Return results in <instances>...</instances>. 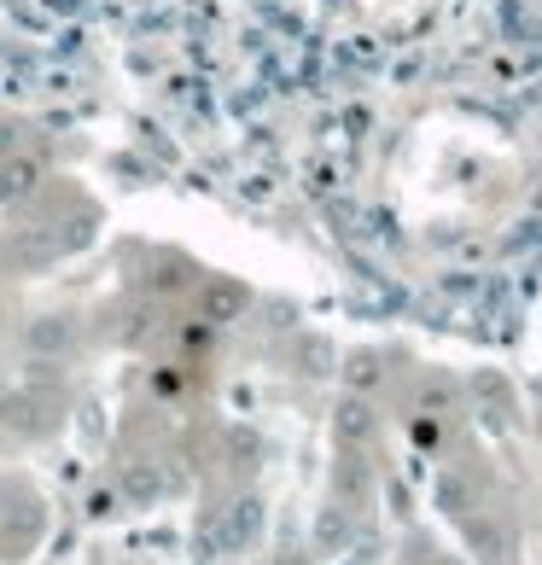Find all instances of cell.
<instances>
[{"instance_id":"obj_5","label":"cell","mask_w":542,"mask_h":565,"mask_svg":"<svg viewBox=\"0 0 542 565\" xmlns=\"http://www.w3.org/2000/svg\"><path fill=\"white\" fill-rule=\"evenodd\" d=\"M368 432H373L368 402H344V408H339V437H344V443H362Z\"/></svg>"},{"instance_id":"obj_4","label":"cell","mask_w":542,"mask_h":565,"mask_svg":"<svg viewBox=\"0 0 542 565\" xmlns=\"http://www.w3.org/2000/svg\"><path fill=\"white\" fill-rule=\"evenodd\" d=\"M35 531H41V507H35V501H18V507H12V519H6V542H12V548H24Z\"/></svg>"},{"instance_id":"obj_1","label":"cell","mask_w":542,"mask_h":565,"mask_svg":"<svg viewBox=\"0 0 542 565\" xmlns=\"http://www.w3.org/2000/svg\"><path fill=\"white\" fill-rule=\"evenodd\" d=\"M257 531H263V501L245 496V501H234V507L216 519L210 542H216L222 554H239V548H251V542H257Z\"/></svg>"},{"instance_id":"obj_9","label":"cell","mask_w":542,"mask_h":565,"mask_svg":"<svg viewBox=\"0 0 542 565\" xmlns=\"http://www.w3.org/2000/svg\"><path fill=\"white\" fill-rule=\"evenodd\" d=\"M274 565H309L304 554H274Z\"/></svg>"},{"instance_id":"obj_2","label":"cell","mask_w":542,"mask_h":565,"mask_svg":"<svg viewBox=\"0 0 542 565\" xmlns=\"http://www.w3.org/2000/svg\"><path fill=\"white\" fill-rule=\"evenodd\" d=\"M315 542H321V554H339L350 542V513L344 507H321L315 513Z\"/></svg>"},{"instance_id":"obj_3","label":"cell","mask_w":542,"mask_h":565,"mask_svg":"<svg viewBox=\"0 0 542 565\" xmlns=\"http://www.w3.org/2000/svg\"><path fill=\"white\" fill-rule=\"evenodd\" d=\"M123 490H129L135 501H152L158 490H164V472H158L152 461H135L129 472H123Z\"/></svg>"},{"instance_id":"obj_7","label":"cell","mask_w":542,"mask_h":565,"mask_svg":"<svg viewBox=\"0 0 542 565\" xmlns=\"http://www.w3.org/2000/svg\"><path fill=\"white\" fill-rule=\"evenodd\" d=\"M473 548L484 554V560H502V548H508V542H502L496 525H473Z\"/></svg>"},{"instance_id":"obj_6","label":"cell","mask_w":542,"mask_h":565,"mask_svg":"<svg viewBox=\"0 0 542 565\" xmlns=\"http://www.w3.org/2000/svg\"><path fill=\"white\" fill-rule=\"evenodd\" d=\"M438 507H443V513H467V507H473L467 478H455V472H449V478H438Z\"/></svg>"},{"instance_id":"obj_8","label":"cell","mask_w":542,"mask_h":565,"mask_svg":"<svg viewBox=\"0 0 542 565\" xmlns=\"http://www.w3.org/2000/svg\"><path fill=\"white\" fill-rule=\"evenodd\" d=\"M339 490H344V496H362V490H368V472H362L356 461H344L339 466Z\"/></svg>"}]
</instances>
